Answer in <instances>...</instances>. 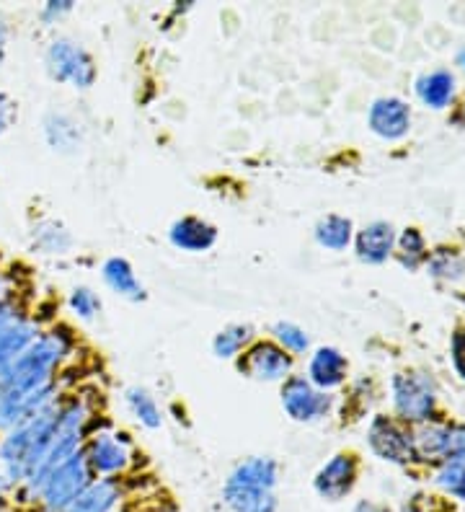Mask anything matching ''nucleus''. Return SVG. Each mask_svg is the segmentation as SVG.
I'll return each instance as SVG.
<instances>
[{
    "instance_id": "obj_3",
    "label": "nucleus",
    "mask_w": 465,
    "mask_h": 512,
    "mask_svg": "<svg viewBox=\"0 0 465 512\" xmlns=\"http://www.w3.org/2000/svg\"><path fill=\"white\" fill-rule=\"evenodd\" d=\"M96 479L86 461V453L83 448L78 453L62 461L57 469H52L50 474L39 481V487L21 500L24 505H34L39 512H62L70 502L83 494L88 489V484Z\"/></svg>"
},
{
    "instance_id": "obj_5",
    "label": "nucleus",
    "mask_w": 465,
    "mask_h": 512,
    "mask_svg": "<svg viewBox=\"0 0 465 512\" xmlns=\"http://www.w3.org/2000/svg\"><path fill=\"white\" fill-rule=\"evenodd\" d=\"M83 453L96 479H117L127 474L132 463L130 440L117 432H96L83 443Z\"/></svg>"
},
{
    "instance_id": "obj_18",
    "label": "nucleus",
    "mask_w": 465,
    "mask_h": 512,
    "mask_svg": "<svg viewBox=\"0 0 465 512\" xmlns=\"http://www.w3.org/2000/svg\"><path fill=\"white\" fill-rule=\"evenodd\" d=\"M101 277H104V282L109 285V290L117 293L119 298L135 300V303L145 298V288L140 285V280H137L135 269H132V264L127 262V259H122V256L106 259L104 267H101Z\"/></svg>"
},
{
    "instance_id": "obj_9",
    "label": "nucleus",
    "mask_w": 465,
    "mask_h": 512,
    "mask_svg": "<svg viewBox=\"0 0 465 512\" xmlns=\"http://www.w3.org/2000/svg\"><path fill=\"white\" fill-rule=\"evenodd\" d=\"M357 458L352 453H336L331 461H326L318 469L316 479H313V489L323 502H336L347 500L349 494L354 492L357 484Z\"/></svg>"
},
{
    "instance_id": "obj_36",
    "label": "nucleus",
    "mask_w": 465,
    "mask_h": 512,
    "mask_svg": "<svg viewBox=\"0 0 465 512\" xmlns=\"http://www.w3.org/2000/svg\"><path fill=\"white\" fill-rule=\"evenodd\" d=\"M352 512H393L391 507L383 505V502H375V500H360L354 505Z\"/></svg>"
},
{
    "instance_id": "obj_1",
    "label": "nucleus",
    "mask_w": 465,
    "mask_h": 512,
    "mask_svg": "<svg viewBox=\"0 0 465 512\" xmlns=\"http://www.w3.org/2000/svg\"><path fill=\"white\" fill-rule=\"evenodd\" d=\"M279 466L269 456H251L233 466L223 484V505L230 512H277Z\"/></svg>"
},
{
    "instance_id": "obj_32",
    "label": "nucleus",
    "mask_w": 465,
    "mask_h": 512,
    "mask_svg": "<svg viewBox=\"0 0 465 512\" xmlns=\"http://www.w3.org/2000/svg\"><path fill=\"white\" fill-rule=\"evenodd\" d=\"M73 11V3L70 0H50V3H44L42 11H39V19H42L44 26H52L62 19V16H68Z\"/></svg>"
},
{
    "instance_id": "obj_35",
    "label": "nucleus",
    "mask_w": 465,
    "mask_h": 512,
    "mask_svg": "<svg viewBox=\"0 0 465 512\" xmlns=\"http://www.w3.org/2000/svg\"><path fill=\"white\" fill-rule=\"evenodd\" d=\"M8 50H11V24L6 19H0V70L6 65Z\"/></svg>"
},
{
    "instance_id": "obj_16",
    "label": "nucleus",
    "mask_w": 465,
    "mask_h": 512,
    "mask_svg": "<svg viewBox=\"0 0 465 512\" xmlns=\"http://www.w3.org/2000/svg\"><path fill=\"white\" fill-rule=\"evenodd\" d=\"M42 130L44 140L50 143V148L55 153H75L83 143L81 125L75 122L73 114L60 112V109H52V112L44 114Z\"/></svg>"
},
{
    "instance_id": "obj_20",
    "label": "nucleus",
    "mask_w": 465,
    "mask_h": 512,
    "mask_svg": "<svg viewBox=\"0 0 465 512\" xmlns=\"http://www.w3.org/2000/svg\"><path fill=\"white\" fill-rule=\"evenodd\" d=\"M31 246L39 251V254H65L73 246V236L62 223L57 220H39L34 228H31Z\"/></svg>"
},
{
    "instance_id": "obj_29",
    "label": "nucleus",
    "mask_w": 465,
    "mask_h": 512,
    "mask_svg": "<svg viewBox=\"0 0 465 512\" xmlns=\"http://www.w3.org/2000/svg\"><path fill=\"white\" fill-rule=\"evenodd\" d=\"M429 272L434 277H458L463 272V262H460L458 256L450 254V251H437L432 256V262H429Z\"/></svg>"
},
{
    "instance_id": "obj_30",
    "label": "nucleus",
    "mask_w": 465,
    "mask_h": 512,
    "mask_svg": "<svg viewBox=\"0 0 465 512\" xmlns=\"http://www.w3.org/2000/svg\"><path fill=\"white\" fill-rule=\"evenodd\" d=\"M445 463H460L465 466V427L453 425L447 430V445H445Z\"/></svg>"
},
{
    "instance_id": "obj_19",
    "label": "nucleus",
    "mask_w": 465,
    "mask_h": 512,
    "mask_svg": "<svg viewBox=\"0 0 465 512\" xmlns=\"http://www.w3.org/2000/svg\"><path fill=\"white\" fill-rule=\"evenodd\" d=\"M416 94L432 109H445L455 96V78L450 70H432L416 81Z\"/></svg>"
},
{
    "instance_id": "obj_10",
    "label": "nucleus",
    "mask_w": 465,
    "mask_h": 512,
    "mask_svg": "<svg viewBox=\"0 0 465 512\" xmlns=\"http://www.w3.org/2000/svg\"><path fill=\"white\" fill-rule=\"evenodd\" d=\"M130 500V487L122 476L117 479H93L83 494H78L62 512H117Z\"/></svg>"
},
{
    "instance_id": "obj_15",
    "label": "nucleus",
    "mask_w": 465,
    "mask_h": 512,
    "mask_svg": "<svg viewBox=\"0 0 465 512\" xmlns=\"http://www.w3.org/2000/svg\"><path fill=\"white\" fill-rule=\"evenodd\" d=\"M318 391H329L344 383L347 378V360L334 347H318L308 360V375H305Z\"/></svg>"
},
{
    "instance_id": "obj_27",
    "label": "nucleus",
    "mask_w": 465,
    "mask_h": 512,
    "mask_svg": "<svg viewBox=\"0 0 465 512\" xmlns=\"http://www.w3.org/2000/svg\"><path fill=\"white\" fill-rule=\"evenodd\" d=\"M398 246H401V262L406 264L409 269L419 267L424 256H427V246H424V238H422V233L416 231V228L403 231Z\"/></svg>"
},
{
    "instance_id": "obj_14",
    "label": "nucleus",
    "mask_w": 465,
    "mask_h": 512,
    "mask_svg": "<svg viewBox=\"0 0 465 512\" xmlns=\"http://www.w3.org/2000/svg\"><path fill=\"white\" fill-rule=\"evenodd\" d=\"M168 241L186 254H202V251H210L215 246L217 228L207 220L186 215L168 228Z\"/></svg>"
},
{
    "instance_id": "obj_26",
    "label": "nucleus",
    "mask_w": 465,
    "mask_h": 512,
    "mask_svg": "<svg viewBox=\"0 0 465 512\" xmlns=\"http://www.w3.org/2000/svg\"><path fill=\"white\" fill-rule=\"evenodd\" d=\"M437 487L455 500L465 502V466L460 463H442V469L434 476Z\"/></svg>"
},
{
    "instance_id": "obj_25",
    "label": "nucleus",
    "mask_w": 465,
    "mask_h": 512,
    "mask_svg": "<svg viewBox=\"0 0 465 512\" xmlns=\"http://www.w3.org/2000/svg\"><path fill=\"white\" fill-rule=\"evenodd\" d=\"M274 342L287 352V355H305L310 347V339L305 334V329H300L298 324H290V321H279L272 329Z\"/></svg>"
},
{
    "instance_id": "obj_37",
    "label": "nucleus",
    "mask_w": 465,
    "mask_h": 512,
    "mask_svg": "<svg viewBox=\"0 0 465 512\" xmlns=\"http://www.w3.org/2000/svg\"><path fill=\"white\" fill-rule=\"evenodd\" d=\"M6 512H39L34 505H24V502H13Z\"/></svg>"
},
{
    "instance_id": "obj_31",
    "label": "nucleus",
    "mask_w": 465,
    "mask_h": 512,
    "mask_svg": "<svg viewBox=\"0 0 465 512\" xmlns=\"http://www.w3.org/2000/svg\"><path fill=\"white\" fill-rule=\"evenodd\" d=\"M16 122H19V101L8 91H0V138L11 132Z\"/></svg>"
},
{
    "instance_id": "obj_11",
    "label": "nucleus",
    "mask_w": 465,
    "mask_h": 512,
    "mask_svg": "<svg viewBox=\"0 0 465 512\" xmlns=\"http://www.w3.org/2000/svg\"><path fill=\"white\" fill-rule=\"evenodd\" d=\"M367 443L372 453L383 461L391 463H409L414 461V448H411V435L403 432L396 422L385 417H375L367 432Z\"/></svg>"
},
{
    "instance_id": "obj_8",
    "label": "nucleus",
    "mask_w": 465,
    "mask_h": 512,
    "mask_svg": "<svg viewBox=\"0 0 465 512\" xmlns=\"http://www.w3.org/2000/svg\"><path fill=\"white\" fill-rule=\"evenodd\" d=\"M396 409L409 422H424L434 412V383L424 373H398L393 378Z\"/></svg>"
},
{
    "instance_id": "obj_6",
    "label": "nucleus",
    "mask_w": 465,
    "mask_h": 512,
    "mask_svg": "<svg viewBox=\"0 0 465 512\" xmlns=\"http://www.w3.org/2000/svg\"><path fill=\"white\" fill-rule=\"evenodd\" d=\"M279 396H282L287 417L295 419V422H303V425L318 422L331 409V396H326V391H318L305 375H290L282 383V394Z\"/></svg>"
},
{
    "instance_id": "obj_23",
    "label": "nucleus",
    "mask_w": 465,
    "mask_h": 512,
    "mask_svg": "<svg viewBox=\"0 0 465 512\" xmlns=\"http://www.w3.org/2000/svg\"><path fill=\"white\" fill-rule=\"evenodd\" d=\"M251 342H254V329L251 326L230 324L217 334L215 342H212V350L220 360H236Z\"/></svg>"
},
{
    "instance_id": "obj_22",
    "label": "nucleus",
    "mask_w": 465,
    "mask_h": 512,
    "mask_svg": "<svg viewBox=\"0 0 465 512\" xmlns=\"http://www.w3.org/2000/svg\"><path fill=\"white\" fill-rule=\"evenodd\" d=\"M316 241L329 251H344L352 244V220L341 215H326L316 225Z\"/></svg>"
},
{
    "instance_id": "obj_24",
    "label": "nucleus",
    "mask_w": 465,
    "mask_h": 512,
    "mask_svg": "<svg viewBox=\"0 0 465 512\" xmlns=\"http://www.w3.org/2000/svg\"><path fill=\"white\" fill-rule=\"evenodd\" d=\"M127 406H130L132 417L140 422L143 427H148V430H158V427L163 425V417H161V409H158V404H155L153 396L145 391V388L140 386H132L127 388Z\"/></svg>"
},
{
    "instance_id": "obj_39",
    "label": "nucleus",
    "mask_w": 465,
    "mask_h": 512,
    "mask_svg": "<svg viewBox=\"0 0 465 512\" xmlns=\"http://www.w3.org/2000/svg\"><path fill=\"white\" fill-rule=\"evenodd\" d=\"M135 510H137V502L127 500V502H124V505H122V507H119V510H117V512H135Z\"/></svg>"
},
{
    "instance_id": "obj_13",
    "label": "nucleus",
    "mask_w": 465,
    "mask_h": 512,
    "mask_svg": "<svg viewBox=\"0 0 465 512\" xmlns=\"http://www.w3.org/2000/svg\"><path fill=\"white\" fill-rule=\"evenodd\" d=\"M39 334H42V324H39L37 319H31V316H24L21 321H16V324L6 326V329L0 331V388L6 383L13 363L19 360L21 352H24Z\"/></svg>"
},
{
    "instance_id": "obj_21",
    "label": "nucleus",
    "mask_w": 465,
    "mask_h": 512,
    "mask_svg": "<svg viewBox=\"0 0 465 512\" xmlns=\"http://www.w3.org/2000/svg\"><path fill=\"white\" fill-rule=\"evenodd\" d=\"M445 425H427L411 435V448H414V461H442L447 445Z\"/></svg>"
},
{
    "instance_id": "obj_40",
    "label": "nucleus",
    "mask_w": 465,
    "mask_h": 512,
    "mask_svg": "<svg viewBox=\"0 0 465 512\" xmlns=\"http://www.w3.org/2000/svg\"><path fill=\"white\" fill-rule=\"evenodd\" d=\"M460 63H463V68H465V52H463V55H460Z\"/></svg>"
},
{
    "instance_id": "obj_7",
    "label": "nucleus",
    "mask_w": 465,
    "mask_h": 512,
    "mask_svg": "<svg viewBox=\"0 0 465 512\" xmlns=\"http://www.w3.org/2000/svg\"><path fill=\"white\" fill-rule=\"evenodd\" d=\"M292 355L277 342H254L238 360L241 373L261 383H285L292 375Z\"/></svg>"
},
{
    "instance_id": "obj_17",
    "label": "nucleus",
    "mask_w": 465,
    "mask_h": 512,
    "mask_svg": "<svg viewBox=\"0 0 465 512\" xmlns=\"http://www.w3.org/2000/svg\"><path fill=\"white\" fill-rule=\"evenodd\" d=\"M396 246V231L391 223H370L357 233V256L367 264H380L393 254Z\"/></svg>"
},
{
    "instance_id": "obj_38",
    "label": "nucleus",
    "mask_w": 465,
    "mask_h": 512,
    "mask_svg": "<svg viewBox=\"0 0 465 512\" xmlns=\"http://www.w3.org/2000/svg\"><path fill=\"white\" fill-rule=\"evenodd\" d=\"M8 282H11V277H8L6 272H3V269H0V300H3V295H6Z\"/></svg>"
},
{
    "instance_id": "obj_33",
    "label": "nucleus",
    "mask_w": 465,
    "mask_h": 512,
    "mask_svg": "<svg viewBox=\"0 0 465 512\" xmlns=\"http://www.w3.org/2000/svg\"><path fill=\"white\" fill-rule=\"evenodd\" d=\"M453 363H455V368H458V373L463 375V381H465V329L455 331V337H453Z\"/></svg>"
},
{
    "instance_id": "obj_28",
    "label": "nucleus",
    "mask_w": 465,
    "mask_h": 512,
    "mask_svg": "<svg viewBox=\"0 0 465 512\" xmlns=\"http://www.w3.org/2000/svg\"><path fill=\"white\" fill-rule=\"evenodd\" d=\"M68 306L78 319L91 321L96 319V313L101 311V300L91 288H75L68 298Z\"/></svg>"
},
{
    "instance_id": "obj_34",
    "label": "nucleus",
    "mask_w": 465,
    "mask_h": 512,
    "mask_svg": "<svg viewBox=\"0 0 465 512\" xmlns=\"http://www.w3.org/2000/svg\"><path fill=\"white\" fill-rule=\"evenodd\" d=\"M13 497H16V487H13L11 479L0 471V512H6L8 507L13 505Z\"/></svg>"
},
{
    "instance_id": "obj_42",
    "label": "nucleus",
    "mask_w": 465,
    "mask_h": 512,
    "mask_svg": "<svg viewBox=\"0 0 465 512\" xmlns=\"http://www.w3.org/2000/svg\"><path fill=\"white\" fill-rule=\"evenodd\" d=\"M0 391H3V388H0Z\"/></svg>"
},
{
    "instance_id": "obj_41",
    "label": "nucleus",
    "mask_w": 465,
    "mask_h": 512,
    "mask_svg": "<svg viewBox=\"0 0 465 512\" xmlns=\"http://www.w3.org/2000/svg\"><path fill=\"white\" fill-rule=\"evenodd\" d=\"M135 512H145V510H143V507H137V510H135Z\"/></svg>"
},
{
    "instance_id": "obj_4",
    "label": "nucleus",
    "mask_w": 465,
    "mask_h": 512,
    "mask_svg": "<svg viewBox=\"0 0 465 512\" xmlns=\"http://www.w3.org/2000/svg\"><path fill=\"white\" fill-rule=\"evenodd\" d=\"M44 70L55 83L88 91L96 83V63L91 52L70 37H55L44 50Z\"/></svg>"
},
{
    "instance_id": "obj_12",
    "label": "nucleus",
    "mask_w": 465,
    "mask_h": 512,
    "mask_svg": "<svg viewBox=\"0 0 465 512\" xmlns=\"http://www.w3.org/2000/svg\"><path fill=\"white\" fill-rule=\"evenodd\" d=\"M367 125L375 135L385 140H398L403 138L411 127V109L406 101L388 96V99H378L370 107L367 114Z\"/></svg>"
},
{
    "instance_id": "obj_2",
    "label": "nucleus",
    "mask_w": 465,
    "mask_h": 512,
    "mask_svg": "<svg viewBox=\"0 0 465 512\" xmlns=\"http://www.w3.org/2000/svg\"><path fill=\"white\" fill-rule=\"evenodd\" d=\"M73 344V334L65 326L42 329V334L13 363L3 388H39L57 383V373L73 352Z\"/></svg>"
}]
</instances>
